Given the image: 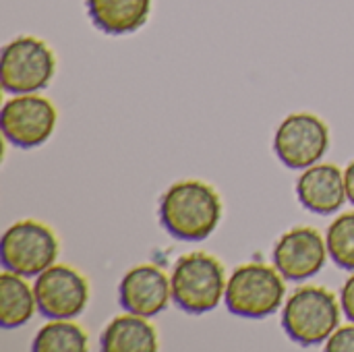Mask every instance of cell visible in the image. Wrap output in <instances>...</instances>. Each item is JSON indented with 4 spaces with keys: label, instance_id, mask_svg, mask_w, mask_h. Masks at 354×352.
Segmentation results:
<instances>
[{
    "label": "cell",
    "instance_id": "cell-15",
    "mask_svg": "<svg viewBox=\"0 0 354 352\" xmlns=\"http://www.w3.org/2000/svg\"><path fill=\"white\" fill-rule=\"evenodd\" d=\"M35 293L25 276L4 270L0 276V326L4 330L21 328L35 315Z\"/></svg>",
    "mask_w": 354,
    "mask_h": 352
},
{
    "label": "cell",
    "instance_id": "cell-4",
    "mask_svg": "<svg viewBox=\"0 0 354 352\" xmlns=\"http://www.w3.org/2000/svg\"><path fill=\"white\" fill-rule=\"evenodd\" d=\"M284 276L274 266L245 263L232 272L226 284V307L232 315L245 319H263L274 315L286 297Z\"/></svg>",
    "mask_w": 354,
    "mask_h": 352
},
{
    "label": "cell",
    "instance_id": "cell-16",
    "mask_svg": "<svg viewBox=\"0 0 354 352\" xmlns=\"http://www.w3.org/2000/svg\"><path fill=\"white\" fill-rule=\"evenodd\" d=\"M87 332L71 319H52L48 322L33 338L31 351L35 352H85L87 351Z\"/></svg>",
    "mask_w": 354,
    "mask_h": 352
},
{
    "label": "cell",
    "instance_id": "cell-17",
    "mask_svg": "<svg viewBox=\"0 0 354 352\" xmlns=\"http://www.w3.org/2000/svg\"><path fill=\"white\" fill-rule=\"evenodd\" d=\"M326 243L332 261L346 272H354V212H346L332 222Z\"/></svg>",
    "mask_w": 354,
    "mask_h": 352
},
{
    "label": "cell",
    "instance_id": "cell-10",
    "mask_svg": "<svg viewBox=\"0 0 354 352\" xmlns=\"http://www.w3.org/2000/svg\"><path fill=\"white\" fill-rule=\"evenodd\" d=\"M328 255V243L319 230L297 226L278 239L274 247V266L286 280L303 282L324 270Z\"/></svg>",
    "mask_w": 354,
    "mask_h": 352
},
{
    "label": "cell",
    "instance_id": "cell-11",
    "mask_svg": "<svg viewBox=\"0 0 354 352\" xmlns=\"http://www.w3.org/2000/svg\"><path fill=\"white\" fill-rule=\"evenodd\" d=\"M172 299L170 276L158 266L143 263L129 270L118 284V303L127 313L141 317L160 315Z\"/></svg>",
    "mask_w": 354,
    "mask_h": 352
},
{
    "label": "cell",
    "instance_id": "cell-9",
    "mask_svg": "<svg viewBox=\"0 0 354 352\" xmlns=\"http://www.w3.org/2000/svg\"><path fill=\"white\" fill-rule=\"evenodd\" d=\"M37 311L48 319H73L89 303V284L83 274L71 266L54 263L33 284Z\"/></svg>",
    "mask_w": 354,
    "mask_h": 352
},
{
    "label": "cell",
    "instance_id": "cell-20",
    "mask_svg": "<svg viewBox=\"0 0 354 352\" xmlns=\"http://www.w3.org/2000/svg\"><path fill=\"white\" fill-rule=\"evenodd\" d=\"M344 183H346V197L354 205V160L344 170Z\"/></svg>",
    "mask_w": 354,
    "mask_h": 352
},
{
    "label": "cell",
    "instance_id": "cell-12",
    "mask_svg": "<svg viewBox=\"0 0 354 352\" xmlns=\"http://www.w3.org/2000/svg\"><path fill=\"white\" fill-rule=\"evenodd\" d=\"M299 203L319 216H330L342 210L346 203L344 172L336 164H313L303 170L297 180Z\"/></svg>",
    "mask_w": 354,
    "mask_h": 352
},
{
    "label": "cell",
    "instance_id": "cell-14",
    "mask_svg": "<svg viewBox=\"0 0 354 352\" xmlns=\"http://www.w3.org/2000/svg\"><path fill=\"white\" fill-rule=\"evenodd\" d=\"M100 346L104 352H156L158 332L147 317L127 313L106 326Z\"/></svg>",
    "mask_w": 354,
    "mask_h": 352
},
{
    "label": "cell",
    "instance_id": "cell-1",
    "mask_svg": "<svg viewBox=\"0 0 354 352\" xmlns=\"http://www.w3.org/2000/svg\"><path fill=\"white\" fill-rule=\"evenodd\" d=\"M162 228L176 241L201 243L209 239L222 220V199L203 180L174 183L158 205Z\"/></svg>",
    "mask_w": 354,
    "mask_h": 352
},
{
    "label": "cell",
    "instance_id": "cell-8",
    "mask_svg": "<svg viewBox=\"0 0 354 352\" xmlns=\"http://www.w3.org/2000/svg\"><path fill=\"white\" fill-rule=\"evenodd\" d=\"M54 104L37 93H19L4 102L0 112V129L8 143L21 149L44 145L56 129Z\"/></svg>",
    "mask_w": 354,
    "mask_h": 352
},
{
    "label": "cell",
    "instance_id": "cell-5",
    "mask_svg": "<svg viewBox=\"0 0 354 352\" xmlns=\"http://www.w3.org/2000/svg\"><path fill=\"white\" fill-rule=\"evenodd\" d=\"M56 75L52 48L33 35H19L4 44L0 54V81L6 93H37Z\"/></svg>",
    "mask_w": 354,
    "mask_h": 352
},
{
    "label": "cell",
    "instance_id": "cell-2",
    "mask_svg": "<svg viewBox=\"0 0 354 352\" xmlns=\"http://www.w3.org/2000/svg\"><path fill=\"white\" fill-rule=\"evenodd\" d=\"M226 270L218 257L195 251L183 255L170 274L172 301L191 315L214 311L226 295Z\"/></svg>",
    "mask_w": 354,
    "mask_h": 352
},
{
    "label": "cell",
    "instance_id": "cell-19",
    "mask_svg": "<svg viewBox=\"0 0 354 352\" xmlns=\"http://www.w3.org/2000/svg\"><path fill=\"white\" fill-rule=\"evenodd\" d=\"M340 305H342V311L348 317V322L354 324V274L348 276V280L344 282V286L340 290Z\"/></svg>",
    "mask_w": 354,
    "mask_h": 352
},
{
    "label": "cell",
    "instance_id": "cell-7",
    "mask_svg": "<svg viewBox=\"0 0 354 352\" xmlns=\"http://www.w3.org/2000/svg\"><path fill=\"white\" fill-rule=\"evenodd\" d=\"M330 149V127L311 112L288 114L274 135V151L290 170L317 164Z\"/></svg>",
    "mask_w": 354,
    "mask_h": 352
},
{
    "label": "cell",
    "instance_id": "cell-13",
    "mask_svg": "<svg viewBox=\"0 0 354 352\" xmlns=\"http://www.w3.org/2000/svg\"><path fill=\"white\" fill-rule=\"evenodd\" d=\"M151 6L153 0H85L91 23L108 35L139 31L147 23Z\"/></svg>",
    "mask_w": 354,
    "mask_h": 352
},
{
    "label": "cell",
    "instance_id": "cell-18",
    "mask_svg": "<svg viewBox=\"0 0 354 352\" xmlns=\"http://www.w3.org/2000/svg\"><path fill=\"white\" fill-rule=\"evenodd\" d=\"M328 352H354V324L338 326V330L326 342Z\"/></svg>",
    "mask_w": 354,
    "mask_h": 352
},
{
    "label": "cell",
    "instance_id": "cell-6",
    "mask_svg": "<svg viewBox=\"0 0 354 352\" xmlns=\"http://www.w3.org/2000/svg\"><path fill=\"white\" fill-rule=\"evenodd\" d=\"M0 253L4 270L33 278L56 263L60 245L50 226L37 220H21L4 230Z\"/></svg>",
    "mask_w": 354,
    "mask_h": 352
},
{
    "label": "cell",
    "instance_id": "cell-3",
    "mask_svg": "<svg viewBox=\"0 0 354 352\" xmlns=\"http://www.w3.org/2000/svg\"><path fill=\"white\" fill-rule=\"evenodd\" d=\"M338 299L324 286H301L282 309V330L299 346H317L340 326Z\"/></svg>",
    "mask_w": 354,
    "mask_h": 352
}]
</instances>
